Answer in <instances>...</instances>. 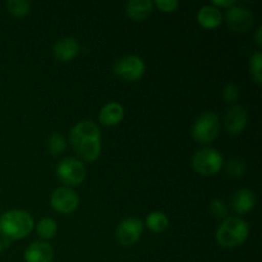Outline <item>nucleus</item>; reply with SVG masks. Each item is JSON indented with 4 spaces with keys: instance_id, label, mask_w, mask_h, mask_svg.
Returning a JSON list of instances; mask_svg holds the SVG:
<instances>
[{
    "instance_id": "5701e85b",
    "label": "nucleus",
    "mask_w": 262,
    "mask_h": 262,
    "mask_svg": "<svg viewBox=\"0 0 262 262\" xmlns=\"http://www.w3.org/2000/svg\"><path fill=\"white\" fill-rule=\"evenodd\" d=\"M227 173L230 178H241L246 173V164L242 160L233 159L227 164Z\"/></svg>"
},
{
    "instance_id": "cd10ccee",
    "label": "nucleus",
    "mask_w": 262,
    "mask_h": 262,
    "mask_svg": "<svg viewBox=\"0 0 262 262\" xmlns=\"http://www.w3.org/2000/svg\"><path fill=\"white\" fill-rule=\"evenodd\" d=\"M261 35H262V27H258L257 31H256V43H257L258 48H261L262 46V38H261Z\"/></svg>"
},
{
    "instance_id": "ddd939ff",
    "label": "nucleus",
    "mask_w": 262,
    "mask_h": 262,
    "mask_svg": "<svg viewBox=\"0 0 262 262\" xmlns=\"http://www.w3.org/2000/svg\"><path fill=\"white\" fill-rule=\"evenodd\" d=\"M79 45L76 38L73 37H64L61 40L56 41L54 43L53 54L54 58L60 63H67L71 61L78 55Z\"/></svg>"
},
{
    "instance_id": "9d476101",
    "label": "nucleus",
    "mask_w": 262,
    "mask_h": 262,
    "mask_svg": "<svg viewBox=\"0 0 262 262\" xmlns=\"http://www.w3.org/2000/svg\"><path fill=\"white\" fill-rule=\"evenodd\" d=\"M253 20L255 17L252 12L242 5H233L227 12V23L234 32L243 33L250 31L253 26Z\"/></svg>"
},
{
    "instance_id": "aec40b11",
    "label": "nucleus",
    "mask_w": 262,
    "mask_h": 262,
    "mask_svg": "<svg viewBox=\"0 0 262 262\" xmlns=\"http://www.w3.org/2000/svg\"><path fill=\"white\" fill-rule=\"evenodd\" d=\"M8 12L15 18H23L30 13L31 3L27 0H9L5 4Z\"/></svg>"
},
{
    "instance_id": "f8f14e48",
    "label": "nucleus",
    "mask_w": 262,
    "mask_h": 262,
    "mask_svg": "<svg viewBox=\"0 0 262 262\" xmlns=\"http://www.w3.org/2000/svg\"><path fill=\"white\" fill-rule=\"evenodd\" d=\"M54 258V250L50 243L45 241L33 242L26 248L25 261L26 262H51Z\"/></svg>"
},
{
    "instance_id": "bb28decb",
    "label": "nucleus",
    "mask_w": 262,
    "mask_h": 262,
    "mask_svg": "<svg viewBox=\"0 0 262 262\" xmlns=\"http://www.w3.org/2000/svg\"><path fill=\"white\" fill-rule=\"evenodd\" d=\"M211 5H214V7H222V8H232L233 5H235V0H214V2L211 3Z\"/></svg>"
},
{
    "instance_id": "6ab92c4d",
    "label": "nucleus",
    "mask_w": 262,
    "mask_h": 262,
    "mask_svg": "<svg viewBox=\"0 0 262 262\" xmlns=\"http://www.w3.org/2000/svg\"><path fill=\"white\" fill-rule=\"evenodd\" d=\"M36 232L40 235L41 239L49 241L58 232V224L51 217H42L36 225Z\"/></svg>"
},
{
    "instance_id": "4468645a",
    "label": "nucleus",
    "mask_w": 262,
    "mask_h": 262,
    "mask_svg": "<svg viewBox=\"0 0 262 262\" xmlns=\"http://www.w3.org/2000/svg\"><path fill=\"white\" fill-rule=\"evenodd\" d=\"M232 207L237 214H247L252 211L256 205V196L251 189L242 188L238 189L232 196Z\"/></svg>"
},
{
    "instance_id": "c85d7f7f",
    "label": "nucleus",
    "mask_w": 262,
    "mask_h": 262,
    "mask_svg": "<svg viewBox=\"0 0 262 262\" xmlns=\"http://www.w3.org/2000/svg\"><path fill=\"white\" fill-rule=\"evenodd\" d=\"M3 246H4V245H3V242H2V241H0V253H2V250H3Z\"/></svg>"
},
{
    "instance_id": "b1692460",
    "label": "nucleus",
    "mask_w": 262,
    "mask_h": 262,
    "mask_svg": "<svg viewBox=\"0 0 262 262\" xmlns=\"http://www.w3.org/2000/svg\"><path fill=\"white\" fill-rule=\"evenodd\" d=\"M222 96L225 102H228V104H233V102L237 101L241 96L239 87H238L235 83H233V82H230V83H228L227 86L224 87Z\"/></svg>"
},
{
    "instance_id": "20e7f679",
    "label": "nucleus",
    "mask_w": 262,
    "mask_h": 262,
    "mask_svg": "<svg viewBox=\"0 0 262 262\" xmlns=\"http://www.w3.org/2000/svg\"><path fill=\"white\" fill-rule=\"evenodd\" d=\"M224 165L222 154L212 147H204L196 151L192 156V166L199 174L204 177L215 176Z\"/></svg>"
},
{
    "instance_id": "412c9836",
    "label": "nucleus",
    "mask_w": 262,
    "mask_h": 262,
    "mask_svg": "<svg viewBox=\"0 0 262 262\" xmlns=\"http://www.w3.org/2000/svg\"><path fill=\"white\" fill-rule=\"evenodd\" d=\"M67 148V141L64 138V136H61L60 133L54 132L51 133V136L49 137V151L51 152V155L58 156L66 151Z\"/></svg>"
},
{
    "instance_id": "39448f33",
    "label": "nucleus",
    "mask_w": 262,
    "mask_h": 262,
    "mask_svg": "<svg viewBox=\"0 0 262 262\" xmlns=\"http://www.w3.org/2000/svg\"><path fill=\"white\" fill-rule=\"evenodd\" d=\"M220 129V119L215 113L206 112L200 115L193 123L191 135L199 143H210L217 137Z\"/></svg>"
},
{
    "instance_id": "dca6fc26",
    "label": "nucleus",
    "mask_w": 262,
    "mask_h": 262,
    "mask_svg": "<svg viewBox=\"0 0 262 262\" xmlns=\"http://www.w3.org/2000/svg\"><path fill=\"white\" fill-rule=\"evenodd\" d=\"M124 118V109L118 102H109L99 113V120L105 127L118 125Z\"/></svg>"
},
{
    "instance_id": "4be33fe9",
    "label": "nucleus",
    "mask_w": 262,
    "mask_h": 262,
    "mask_svg": "<svg viewBox=\"0 0 262 262\" xmlns=\"http://www.w3.org/2000/svg\"><path fill=\"white\" fill-rule=\"evenodd\" d=\"M250 72L252 76L253 81L256 84L262 83V54L261 51H256L250 59Z\"/></svg>"
},
{
    "instance_id": "a878e982",
    "label": "nucleus",
    "mask_w": 262,
    "mask_h": 262,
    "mask_svg": "<svg viewBox=\"0 0 262 262\" xmlns=\"http://www.w3.org/2000/svg\"><path fill=\"white\" fill-rule=\"evenodd\" d=\"M154 5H155L158 9H160L161 12L171 13L178 8L179 3L177 2V0H156V2L154 3Z\"/></svg>"
},
{
    "instance_id": "f257e3e1",
    "label": "nucleus",
    "mask_w": 262,
    "mask_h": 262,
    "mask_svg": "<svg viewBox=\"0 0 262 262\" xmlns=\"http://www.w3.org/2000/svg\"><path fill=\"white\" fill-rule=\"evenodd\" d=\"M69 142L78 158L86 163L97 160L101 154V132L91 120L77 123L69 133Z\"/></svg>"
},
{
    "instance_id": "423d86ee",
    "label": "nucleus",
    "mask_w": 262,
    "mask_h": 262,
    "mask_svg": "<svg viewBox=\"0 0 262 262\" xmlns=\"http://www.w3.org/2000/svg\"><path fill=\"white\" fill-rule=\"evenodd\" d=\"M56 177L68 188L77 187L86 179V166L78 159L66 158L56 166Z\"/></svg>"
},
{
    "instance_id": "2eb2a0df",
    "label": "nucleus",
    "mask_w": 262,
    "mask_h": 262,
    "mask_svg": "<svg viewBox=\"0 0 262 262\" xmlns=\"http://www.w3.org/2000/svg\"><path fill=\"white\" fill-rule=\"evenodd\" d=\"M197 22L201 27L206 30H214L217 28L223 22V14L219 8L214 5H205L197 13Z\"/></svg>"
},
{
    "instance_id": "a211bd4d",
    "label": "nucleus",
    "mask_w": 262,
    "mask_h": 262,
    "mask_svg": "<svg viewBox=\"0 0 262 262\" xmlns=\"http://www.w3.org/2000/svg\"><path fill=\"white\" fill-rule=\"evenodd\" d=\"M146 227L154 233H161L168 229L169 219L164 212L152 211L146 217Z\"/></svg>"
},
{
    "instance_id": "393cba45",
    "label": "nucleus",
    "mask_w": 262,
    "mask_h": 262,
    "mask_svg": "<svg viewBox=\"0 0 262 262\" xmlns=\"http://www.w3.org/2000/svg\"><path fill=\"white\" fill-rule=\"evenodd\" d=\"M210 212L216 219H223L228 217V206L222 200H214L210 204Z\"/></svg>"
},
{
    "instance_id": "7ed1b4c3",
    "label": "nucleus",
    "mask_w": 262,
    "mask_h": 262,
    "mask_svg": "<svg viewBox=\"0 0 262 262\" xmlns=\"http://www.w3.org/2000/svg\"><path fill=\"white\" fill-rule=\"evenodd\" d=\"M250 234V227L242 217H225L216 230V241L222 247L235 248L243 245Z\"/></svg>"
},
{
    "instance_id": "f03ea898",
    "label": "nucleus",
    "mask_w": 262,
    "mask_h": 262,
    "mask_svg": "<svg viewBox=\"0 0 262 262\" xmlns=\"http://www.w3.org/2000/svg\"><path fill=\"white\" fill-rule=\"evenodd\" d=\"M33 225V217L25 210H8L0 215V235L7 245L27 237Z\"/></svg>"
},
{
    "instance_id": "9b49d317",
    "label": "nucleus",
    "mask_w": 262,
    "mask_h": 262,
    "mask_svg": "<svg viewBox=\"0 0 262 262\" xmlns=\"http://www.w3.org/2000/svg\"><path fill=\"white\" fill-rule=\"evenodd\" d=\"M248 122L247 110L241 105H234L228 109L224 117V127L227 132L232 136H237L243 132Z\"/></svg>"
},
{
    "instance_id": "1a4fd4ad",
    "label": "nucleus",
    "mask_w": 262,
    "mask_h": 262,
    "mask_svg": "<svg viewBox=\"0 0 262 262\" xmlns=\"http://www.w3.org/2000/svg\"><path fill=\"white\" fill-rule=\"evenodd\" d=\"M50 204L56 212L71 214L78 207L79 197L72 188L60 187L51 193Z\"/></svg>"
},
{
    "instance_id": "f3484780",
    "label": "nucleus",
    "mask_w": 262,
    "mask_h": 262,
    "mask_svg": "<svg viewBox=\"0 0 262 262\" xmlns=\"http://www.w3.org/2000/svg\"><path fill=\"white\" fill-rule=\"evenodd\" d=\"M154 3L150 0H132L127 4V15L135 22H142L152 13Z\"/></svg>"
},
{
    "instance_id": "6e6552de",
    "label": "nucleus",
    "mask_w": 262,
    "mask_h": 262,
    "mask_svg": "<svg viewBox=\"0 0 262 262\" xmlns=\"http://www.w3.org/2000/svg\"><path fill=\"white\" fill-rule=\"evenodd\" d=\"M143 232V223L137 217H127L118 224L115 238L124 247H129L138 242Z\"/></svg>"
},
{
    "instance_id": "0eeeda50",
    "label": "nucleus",
    "mask_w": 262,
    "mask_h": 262,
    "mask_svg": "<svg viewBox=\"0 0 262 262\" xmlns=\"http://www.w3.org/2000/svg\"><path fill=\"white\" fill-rule=\"evenodd\" d=\"M145 71V63L136 55L124 56L114 64V73L125 82L138 81L143 77Z\"/></svg>"
}]
</instances>
